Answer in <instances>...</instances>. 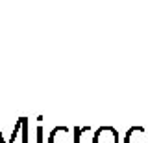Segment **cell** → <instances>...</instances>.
<instances>
[{
  "instance_id": "obj_6",
  "label": "cell",
  "mask_w": 148,
  "mask_h": 143,
  "mask_svg": "<svg viewBox=\"0 0 148 143\" xmlns=\"http://www.w3.org/2000/svg\"><path fill=\"white\" fill-rule=\"evenodd\" d=\"M37 134H39V136H37V143H43V126L37 128Z\"/></svg>"
},
{
  "instance_id": "obj_4",
  "label": "cell",
  "mask_w": 148,
  "mask_h": 143,
  "mask_svg": "<svg viewBox=\"0 0 148 143\" xmlns=\"http://www.w3.org/2000/svg\"><path fill=\"white\" fill-rule=\"evenodd\" d=\"M87 132H89V126H76L74 128V136H72L74 143H80L82 141V134H87Z\"/></svg>"
},
{
  "instance_id": "obj_5",
  "label": "cell",
  "mask_w": 148,
  "mask_h": 143,
  "mask_svg": "<svg viewBox=\"0 0 148 143\" xmlns=\"http://www.w3.org/2000/svg\"><path fill=\"white\" fill-rule=\"evenodd\" d=\"M22 143H28V119L22 117Z\"/></svg>"
},
{
  "instance_id": "obj_2",
  "label": "cell",
  "mask_w": 148,
  "mask_h": 143,
  "mask_svg": "<svg viewBox=\"0 0 148 143\" xmlns=\"http://www.w3.org/2000/svg\"><path fill=\"white\" fill-rule=\"evenodd\" d=\"M124 143H148V130L145 126H132L128 128Z\"/></svg>"
},
{
  "instance_id": "obj_3",
  "label": "cell",
  "mask_w": 148,
  "mask_h": 143,
  "mask_svg": "<svg viewBox=\"0 0 148 143\" xmlns=\"http://www.w3.org/2000/svg\"><path fill=\"white\" fill-rule=\"evenodd\" d=\"M71 136V128L69 126H56L52 128V132L48 134V143H72Z\"/></svg>"
},
{
  "instance_id": "obj_1",
  "label": "cell",
  "mask_w": 148,
  "mask_h": 143,
  "mask_svg": "<svg viewBox=\"0 0 148 143\" xmlns=\"http://www.w3.org/2000/svg\"><path fill=\"white\" fill-rule=\"evenodd\" d=\"M92 143H119V130L115 126H100L92 136Z\"/></svg>"
}]
</instances>
